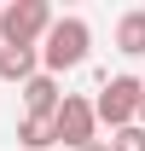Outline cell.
<instances>
[{"mask_svg":"<svg viewBox=\"0 0 145 151\" xmlns=\"http://www.w3.org/2000/svg\"><path fill=\"white\" fill-rule=\"evenodd\" d=\"M23 93V116H58V105H64V93H58V76H29V81H23L18 87Z\"/></svg>","mask_w":145,"mask_h":151,"instance_id":"5b68a950","label":"cell"},{"mask_svg":"<svg viewBox=\"0 0 145 151\" xmlns=\"http://www.w3.org/2000/svg\"><path fill=\"white\" fill-rule=\"evenodd\" d=\"M52 29V6L47 0H12L0 6V47H41Z\"/></svg>","mask_w":145,"mask_h":151,"instance_id":"3957f363","label":"cell"},{"mask_svg":"<svg viewBox=\"0 0 145 151\" xmlns=\"http://www.w3.org/2000/svg\"><path fill=\"white\" fill-rule=\"evenodd\" d=\"M41 76V47H0V81H29Z\"/></svg>","mask_w":145,"mask_h":151,"instance_id":"8992f818","label":"cell"},{"mask_svg":"<svg viewBox=\"0 0 145 151\" xmlns=\"http://www.w3.org/2000/svg\"><path fill=\"white\" fill-rule=\"evenodd\" d=\"M75 151H110V139H93V145H75Z\"/></svg>","mask_w":145,"mask_h":151,"instance_id":"30bf717a","label":"cell"},{"mask_svg":"<svg viewBox=\"0 0 145 151\" xmlns=\"http://www.w3.org/2000/svg\"><path fill=\"white\" fill-rule=\"evenodd\" d=\"M52 128H58V139L64 145H93L99 139V111H93V99H81V93H64V105H58V116H52Z\"/></svg>","mask_w":145,"mask_h":151,"instance_id":"277c9868","label":"cell"},{"mask_svg":"<svg viewBox=\"0 0 145 151\" xmlns=\"http://www.w3.org/2000/svg\"><path fill=\"white\" fill-rule=\"evenodd\" d=\"M139 128H145V105H139Z\"/></svg>","mask_w":145,"mask_h":151,"instance_id":"8fae6325","label":"cell"},{"mask_svg":"<svg viewBox=\"0 0 145 151\" xmlns=\"http://www.w3.org/2000/svg\"><path fill=\"white\" fill-rule=\"evenodd\" d=\"M139 105H145V81L139 76H105L99 81V99H93V111H99V122H105L110 134L116 128H134L139 122Z\"/></svg>","mask_w":145,"mask_h":151,"instance_id":"7a4b0ae2","label":"cell"},{"mask_svg":"<svg viewBox=\"0 0 145 151\" xmlns=\"http://www.w3.org/2000/svg\"><path fill=\"white\" fill-rule=\"evenodd\" d=\"M18 145H23V151H52V145H58L52 116H23V122H18Z\"/></svg>","mask_w":145,"mask_h":151,"instance_id":"ba28073f","label":"cell"},{"mask_svg":"<svg viewBox=\"0 0 145 151\" xmlns=\"http://www.w3.org/2000/svg\"><path fill=\"white\" fill-rule=\"evenodd\" d=\"M87 52H93V29H87V18L64 12V18H52L47 41H41V70H47V76L81 70V64H87Z\"/></svg>","mask_w":145,"mask_h":151,"instance_id":"6da1fadb","label":"cell"},{"mask_svg":"<svg viewBox=\"0 0 145 151\" xmlns=\"http://www.w3.org/2000/svg\"><path fill=\"white\" fill-rule=\"evenodd\" d=\"M116 52L122 58H145V6L116 18Z\"/></svg>","mask_w":145,"mask_h":151,"instance_id":"52a82bcc","label":"cell"},{"mask_svg":"<svg viewBox=\"0 0 145 151\" xmlns=\"http://www.w3.org/2000/svg\"><path fill=\"white\" fill-rule=\"evenodd\" d=\"M110 151H145V128L134 122V128H116L110 134Z\"/></svg>","mask_w":145,"mask_h":151,"instance_id":"9c48e42d","label":"cell"}]
</instances>
